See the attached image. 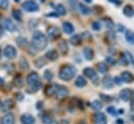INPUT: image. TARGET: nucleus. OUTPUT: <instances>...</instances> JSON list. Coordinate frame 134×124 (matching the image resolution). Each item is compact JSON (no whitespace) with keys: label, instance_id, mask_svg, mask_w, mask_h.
<instances>
[{"label":"nucleus","instance_id":"nucleus-1","mask_svg":"<svg viewBox=\"0 0 134 124\" xmlns=\"http://www.w3.org/2000/svg\"><path fill=\"white\" fill-rule=\"evenodd\" d=\"M31 44L37 50H43L47 46V38L41 32H35L31 37Z\"/></svg>","mask_w":134,"mask_h":124},{"label":"nucleus","instance_id":"nucleus-2","mask_svg":"<svg viewBox=\"0 0 134 124\" xmlns=\"http://www.w3.org/2000/svg\"><path fill=\"white\" fill-rule=\"evenodd\" d=\"M75 74H76V68L73 65L67 64V65H64L61 67L59 77H60V79H62L64 81H69L75 76Z\"/></svg>","mask_w":134,"mask_h":124},{"label":"nucleus","instance_id":"nucleus-3","mask_svg":"<svg viewBox=\"0 0 134 124\" xmlns=\"http://www.w3.org/2000/svg\"><path fill=\"white\" fill-rule=\"evenodd\" d=\"M26 81H27V84H28V87L30 89V91L35 92L37 90L40 89L42 83L40 82V78H39V75L36 73V71H32V73H29L27 78H26Z\"/></svg>","mask_w":134,"mask_h":124},{"label":"nucleus","instance_id":"nucleus-4","mask_svg":"<svg viewBox=\"0 0 134 124\" xmlns=\"http://www.w3.org/2000/svg\"><path fill=\"white\" fill-rule=\"evenodd\" d=\"M22 7L26 11V12H37L39 9V5L38 3H36V1L34 0H26L23 4Z\"/></svg>","mask_w":134,"mask_h":124},{"label":"nucleus","instance_id":"nucleus-5","mask_svg":"<svg viewBox=\"0 0 134 124\" xmlns=\"http://www.w3.org/2000/svg\"><path fill=\"white\" fill-rule=\"evenodd\" d=\"M3 54L7 59H14L17 55V50L13 45H6L3 50Z\"/></svg>","mask_w":134,"mask_h":124},{"label":"nucleus","instance_id":"nucleus-6","mask_svg":"<svg viewBox=\"0 0 134 124\" xmlns=\"http://www.w3.org/2000/svg\"><path fill=\"white\" fill-rule=\"evenodd\" d=\"M67 95H68V89H67L65 86L61 85V86H59V87L57 88L55 96H57V98H58V99L62 100V99L66 98V97H67Z\"/></svg>","mask_w":134,"mask_h":124},{"label":"nucleus","instance_id":"nucleus-7","mask_svg":"<svg viewBox=\"0 0 134 124\" xmlns=\"http://www.w3.org/2000/svg\"><path fill=\"white\" fill-rule=\"evenodd\" d=\"M133 92H134V91H132V90H131V89H129V88L121 89V90H120V92H119L120 99H121V100H124V101H129V100L132 98Z\"/></svg>","mask_w":134,"mask_h":124},{"label":"nucleus","instance_id":"nucleus-8","mask_svg":"<svg viewBox=\"0 0 134 124\" xmlns=\"http://www.w3.org/2000/svg\"><path fill=\"white\" fill-rule=\"evenodd\" d=\"M3 27L5 29H7L8 32H15V30H17V26L14 23V21L10 20V19H8V18L3 21Z\"/></svg>","mask_w":134,"mask_h":124},{"label":"nucleus","instance_id":"nucleus-9","mask_svg":"<svg viewBox=\"0 0 134 124\" xmlns=\"http://www.w3.org/2000/svg\"><path fill=\"white\" fill-rule=\"evenodd\" d=\"M47 35L50 39H55L60 36V30L57 26H49L47 28Z\"/></svg>","mask_w":134,"mask_h":124},{"label":"nucleus","instance_id":"nucleus-10","mask_svg":"<svg viewBox=\"0 0 134 124\" xmlns=\"http://www.w3.org/2000/svg\"><path fill=\"white\" fill-rule=\"evenodd\" d=\"M0 124H15V117H14V115L10 113V112L5 113L2 117Z\"/></svg>","mask_w":134,"mask_h":124},{"label":"nucleus","instance_id":"nucleus-11","mask_svg":"<svg viewBox=\"0 0 134 124\" xmlns=\"http://www.w3.org/2000/svg\"><path fill=\"white\" fill-rule=\"evenodd\" d=\"M21 122L22 124H35V118L29 113H24L21 116Z\"/></svg>","mask_w":134,"mask_h":124},{"label":"nucleus","instance_id":"nucleus-12","mask_svg":"<svg viewBox=\"0 0 134 124\" xmlns=\"http://www.w3.org/2000/svg\"><path fill=\"white\" fill-rule=\"evenodd\" d=\"M94 122L95 124H106L107 123L106 116L103 112H96L94 116Z\"/></svg>","mask_w":134,"mask_h":124},{"label":"nucleus","instance_id":"nucleus-13","mask_svg":"<svg viewBox=\"0 0 134 124\" xmlns=\"http://www.w3.org/2000/svg\"><path fill=\"white\" fill-rule=\"evenodd\" d=\"M58 57H59V55L55 49H50L45 54V58L49 61H55L58 59Z\"/></svg>","mask_w":134,"mask_h":124},{"label":"nucleus","instance_id":"nucleus-14","mask_svg":"<svg viewBox=\"0 0 134 124\" xmlns=\"http://www.w3.org/2000/svg\"><path fill=\"white\" fill-rule=\"evenodd\" d=\"M14 101L12 100V99H7V100H5L2 104H1V108H2V110L3 111H8L9 109H12L13 107H14Z\"/></svg>","mask_w":134,"mask_h":124},{"label":"nucleus","instance_id":"nucleus-15","mask_svg":"<svg viewBox=\"0 0 134 124\" xmlns=\"http://www.w3.org/2000/svg\"><path fill=\"white\" fill-rule=\"evenodd\" d=\"M133 80H134V77L130 71H122L121 73V81H125L126 83H131Z\"/></svg>","mask_w":134,"mask_h":124},{"label":"nucleus","instance_id":"nucleus-16","mask_svg":"<svg viewBox=\"0 0 134 124\" xmlns=\"http://www.w3.org/2000/svg\"><path fill=\"white\" fill-rule=\"evenodd\" d=\"M57 88H58V86H57L55 84H51V85H48V86L45 88V95H46L47 97H51V96L55 95Z\"/></svg>","mask_w":134,"mask_h":124},{"label":"nucleus","instance_id":"nucleus-17","mask_svg":"<svg viewBox=\"0 0 134 124\" xmlns=\"http://www.w3.org/2000/svg\"><path fill=\"white\" fill-rule=\"evenodd\" d=\"M83 55L87 60H92L94 57V51L89 47H85L83 49Z\"/></svg>","mask_w":134,"mask_h":124},{"label":"nucleus","instance_id":"nucleus-18","mask_svg":"<svg viewBox=\"0 0 134 124\" xmlns=\"http://www.w3.org/2000/svg\"><path fill=\"white\" fill-rule=\"evenodd\" d=\"M86 84H87V81H86V79L83 78L82 76H79V77L75 79V81H74V85H75L76 87H80V88L86 86Z\"/></svg>","mask_w":134,"mask_h":124},{"label":"nucleus","instance_id":"nucleus-19","mask_svg":"<svg viewBox=\"0 0 134 124\" xmlns=\"http://www.w3.org/2000/svg\"><path fill=\"white\" fill-rule=\"evenodd\" d=\"M84 75H85L87 78H89V79H93V78L96 77L95 70H94L93 68H91V67H86V68L84 69Z\"/></svg>","mask_w":134,"mask_h":124},{"label":"nucleus","instance_id":"nucleus-20","mask_svg":"<svg viewBox=\"0 0 134 124\" xmlns=\"http://www.w3.org/2000/svg\"><path fill=\"white\" fill-rule=\"evenodd\" d=\"M63 30L66 34H72L74 30V27L70 22H64L63 23Z\"/></svg>","mask_w":134,"mask_h":124},{"label":"nucleus","instance_id":"nucleus-21","mask_svg":"<svg viewBox=\"0 0 134 124\" xmlns=\"http://www.w3.org/2000/svg\"><path fill=\"white\" fill-rule=\"evenodd\" d=\"M103 85L105 88H112V85H113V82H112V79L110 76H106L104 79H103Z\"/></svg>","mask_w":134,"mask_h":124},{"label":"nucleus","instance_id":"nucleus-22","mask_svg":"<svg viewBox=\"0 0 134 124\" xmlns=\"http://www.w3.org/2000/svg\"><path fill=\"white\" fill-rule=\"evenodd\" d=\"M124 15H126L127 17H132L134 16V8L131 5H126L124 7Z\"/></svg>","mask_w":134,"mask_h":124},{"label":"nucleus","instance_id":"nucleus-23","mask_svg":"<svg viewBox=\"0 0 134 124\" xmlns=\"http://www.w3.org/2000/svg\"><path fill=\"white\" fill-rule=\"evenodd\" d=\"M55 13L58 16H64L66 14V8L64 7V5L62 4H58L55 6Z\"/></svg>","mask_w":134,"mask_h":124},{"label":"nucleus","instance_id":"nucleus-24","mask_svg":"<svg viewBox=\"0 0 134 124\" xmlns=\"http://www.w3.org/2000/svg\"><path fill=\"white\" fill-rule=\"evenodd\" d=\"M82 41V38L80 35H73L71 38H70V43L72 45H79Z\"/></svg>","mask_w":134,"mask_h":124},{"label":"nucleus","instance_id":"nucleus-25","mask_svg":"<svg viewBox=\"0 0 134 124\" xmlns=\"http://www.w3.org/2000/svg\"><path fill=\"white\" fill-rule=\"evenodd\" d=\"M42 121H43V123L44 124H49L50 122H52L53 121V118H52V116L51 115H49V113H44V115H42Z\"/></svg>","mask_w":134,"mask_h":124},{"label":"nucleus","instance_id":"nucleus-26","mask_svg":"<svg viewBox=\"0 0 134 124\" xmlns=\"http://www.w3.org/2000/svg\"><path fill=\"white\" fill-rule=\"evenodd\" d=\"M79 8H80V12H81L83 15H89V14L91 13V9H90L89 7H87L86 5L82 4V3L79 4Z\"/></svg>","mask_w":134,"mask_h":124},{"label":"nucleus","instance_id":"nucleus-27","mask_svg":"<svg viewBox=\"0 0 134 124\" xmlns=\"http://www.w3.org/2000/svg\"><path fill=\"white\" fill-rule=\"evenodd\" d=\"M60 50H61V53L62 54H64V55H66L67 54V51H68V44H67V42L66 41H61V43H60Z\"/></svg>","mask_w":134,"mask_h":124},{"label":"nucleus","instance_id":"nucleus-28","mask_svg":"<svg viewBox=\"0 0 134 124\" xmlns=\"http://www.w3.org/2000/svg\"><path fill=\"white\" fill-rule=\"evenodd\" d=\"M14 83L17 87H22L23 86V79H22L21 75H16V77L14 79Z\"/></svg>","mask_w":134,"mask_h":124},{"label":"nucleus","instance_id":"nucleus-29","mask_svg":"<svg viewBox=\"0 0 134 124\" xmlns=\"http://www.w3.org/2000/svg\"><path fill=\"white\" fill-rule=\"evenodd\" d=\"M17 44L20 46V47H25L27 45V40L24 38V37H18L17 40H16Z\"/></svg>","mask_w":134,"mask_h":124},{"label":"nucleus","instance_id":"nucleus-30","mask_svg":"<svg viewBox=\"0 0 134 124\" xmlns=\"http://www.w3.org/2000/svg\"><path fill=\"white\" fill-rule=\"evenodd\" d=\"M126 39L130 42V43H133L134 42V33L130 29H127L126 30Z\"/></svg>","mask_w":134,"mask_h":124},{"label":"nucleus","instance_id":"nucleus-31","mask_svg":"<svg viewBox=\"0 0 134 124\" xmlns=\"http://www.w3.org/2000/svg\"><path fill=\"white\" fill-rule=\"evenodd\" d=\"M45 64H46L45 59H44V58H42V57H40V58H38L37 60H35V65H36L37 67H39V68L43 67Z\"/></svg>","mask_w":134,"mask_h":124},{"label":"nucleus","instance_id":"nucleus-32","mask_svg":"<svg viewBox=\"0 0 134 124\" xmlns=\"http://www.w3.org/2000/svg\"><path fill=\"white\" fill-rule=\"evenodd\" d=\"M19 65L22 69H28L29 68V65H28V62L25 58H21L20 61H19Z\"/></svg>","mask_w":134,"mask_h":124},{"label":"nucleus","instance_id":"nucleus-33","mask_svg":"<svg viewBox=\"0 0 134 124\" xmlns=\"http://www.w3.org/2000/svg\"><path fill=\"white\" fill-rule=\"evenodd\" d=\"M97 68H98V71L102 73V74H105L107 70H108V66L105 62H100L97 64Z\"/></svg>","mask_w":134,"mask_h":124},{"label":"nucleus","instance_id":"nucleus-34","mask_svg":"<svg viewBox=\"0 0 134 124\" xmlns=\"http://www.w3.org/2000/svg\"><path fill=\"white\" fill-rule=\"evenodd\" d=\"M13 17L17 21H21V19H22V12L20 9H14L13 11Z\"/></svg>","mask_w":134,"mask_h":124},{"label":"nucleus","instance_id":"nucleus-35","mask_svg":"<svg viewBox=\"0 0 134 124\" xmlns=\"http://www.w3.org/2000/svg\"><path fill=\"white\" fill-rule=\"evenodd\" d=\"M91 108L94 110H99L102 108V103L99 101H93L91 103Z\"/></svg>","mask_w":134,"mask_h":124},{"label":"nucleus","instance_id":"nucleus-36","mask_svg":"<svg viewBox=\"0 0 134 124\" xmlns=\"http://www.w3.org/2000/svg\"><path fill=\"white\" fill-rule=\"evenodd\" d=\"M52 78H53V75H52L51 70L47 69V70H45V71H44V79H46L47 81H51V80H52Z\"/></svg>","mask_w":134,"mask_h":124},{"label":"nucleus","instance_id":"nucleus-37","mask_svg":"<svg viewBox=\"0 0 134 124\" xmlns=\"http://www.w3.org/2000/svg\"><path fill=\"white\" fill-rule=\"evenodd\" d=\"M103 22L105 23V25H106L108 28H111V27L113 26V22H112V20H111L110 18H105V19H103Z\"/></svg>","mask_w":134,"mask_h":124},{"label":"nucleus","instance_id":"nucleus-38","mask_svg":"<svg viewBox=\"0 0 134 124\" xmlns=\"http://www.w3.org/2000/svg\"><path fill=\"white\" fill-rule=\"evenodd\" d=\"M8 7V0H0V8L5 9Z\"/></svg>","mask_w":134,"mask_h":124},{"label":"nucleus","instance_id":"nucleus-39","mask_svg":"<svg viewBox=\"0 0 134 124\" xmlns=\"http://www.w3.org/2000/svg\"><path fill=\"white\" fill-rule=\"evenodd\" d=\"M37 25H38V21H37V19H31V20L29 21V23H28V26H29L30 28H35Z\"/></svg>","mask_w":134,"mask_h":124},{"label":"nucleus","instance_id":"nucleus-40","mask_svg":"<svg viewBox=\"0 0 134 124\" xmlns=\"http://www.w3.org/2000/svg\"><path fill=\"white\" fill-rule=\"evenodd\" d=\"M92 28H93L94 30H99V29H100V24H99V22H93V23H92Z\"/></svg>","mask_w":134,"mask_h":124},{"label":"nucleus","instance_id":"nucleus-41","mask_svg":"<svg viewBox=\"0 0 134 124\" xmlns=\"http://www.w3.org/2000/svg\"><path fill=\"white\" fill-rule=\"evenodd\" d=\"M37 51H38V50L32 46V44H30V45H29V47H28V53H29L30 55H35Z\"/></svg>","mask_w":134,"mask_h":124},{"label":"nucleus","instance_id":"nucleus-42","mask_svg":"<svg viewBox=\"0 0 134 124\" xmlns=\"http://www.w3.org/2000/svg\"><path fill=\"white\" fill-rule=\"evenodd\" d=\"M107 111H108L109 113H111V115H116V109H115L114 107H112V106L107 107Z\"/></svg>","mask_w":134,"mask_h":124},{"label":"nucleus","instance_id":"nucleus-43","mask_svg":"<svg viewBox=\"0 0 134 124\" xmlns=\"http://www.w3.org/2000/svg\"><path fill=\"white\" fill-rule=\"evenodd\" d=\"M106 61H107L109 64H111V65H113V64L115 63V60H114L112 57H107V58H106Z\"/></svg>","mask_w":134,"mask_h":124},{"label":"nucleus","instance_id":"nucleus-44","mask_svg":"<svg viewBox=\"0 0 134 124\" xmlns=\"http://www.w3.org/2000/svg\"><path fill=\"white\" fill-rule=\"evenodd\" d=\"M120 61H121V63L125 64V65L128 64V60H127V58L125 57V55H121V56H120Z\"/></svg>","mask_w":134,"mask_h":124},{"label":"nucleus","instance_id":"nucleus-45","mask_svg":"<svg viewBox=\"0 0 134 124\" xmlns=\"http://www.w3.org/2000/svg\"><path fill=\"white\" fill-rule=\"evenodd\" d=\"M15 96H16L17 100H19V101H22V100H23V98H24V96H23L21 92H18V94H16Z\"/></svg>","mask_w":134,"mask_h":124},{"label":"nucleus","instance_id":"nucleus-46","mask_svg":"<svg viewBox=\"0 0 134 124\" xmlns=\"http://www.w3.org/2000/svg\"><path fill=\"white\" fill-rule=\"evenodd\" d=\"M126 55H127V57H128V58L130 59V61H131V62H132V63L134 64V58L132 57V55H131V54H130L129 51H127V53H126Z\"/></svg>","mask_w":134,"mask_h":124},{"label":"nucleus","instance_id":"nucleus-47","mask_svg":"<svg viewBox=\"0 0 134 124\" xmlns=\"http://www.w3.org/2000/svg\"><path fill=\"white\" fill-rule=\"evenodd\" d=\"M109 1L114 2V4H115V5H117V6H119V5L121 4V1H120V0H109Z\"/></svg>","mask_w":134,"mask_h":124},{"label":"nucleus","instance_id":"nucleus-48","mask_svg":"<svg viewBox=\"0 0 134 124\" xmlns=\"http://www.w3.org/2000/svg\"><path fill=\"white\" fill-rule=\"evenodd\" d=\"M100 98H102L103 100H105V101H109V100H110L109 97H106V95H103V94L100 95Z\"/></svg>","mask_w":134,"mask_h":124},{"label":"nucleus","instance_id":"nucleus-49","mask_svg":"<svg viewBox=\"0 0 134 124\" xmlns=\"http://www.w3.org/2000/svg\"><path fill=\"white\" fill-rule=\"evenodd\" d=\"M114 82H115L116 84H120L121 80H119V78H118V77H115V78H114Z\"/></svg>","mask_w":134,"mask_h":124},{"label":"nucleus","instance_id":"nucleus-50","mask_svg":"<svg viewBox=\"0 0 134 124\" xmlns=\"http://www.w3.org/2000/svg\"><path fill=\"white\" fill-rule=\"evenodd\" d=\"M122 28H124V26H122V25H120V24H119V25H117V30H118V32H121V30H122Z\"/></svg>","mask_w":134,"mask_h":124},{"label":"nucleus","instance_id":"nucleus-51","mask_svg":"<svg viewBox=\"0 0 134 124\" xmlns=\"http://www.w3.org/2000/svg\"><path fill=\"white\" fill-rule=\"evenodd\" d=\"M3 34H4V30H3V28L0 26V38L3 36Z\"/></svg>","mask_w":134,"mask_h":124},{"label":"nucleus","instance_id":"nucleus-52","mask_svg":"<svg viewBox=\"0 0 134 124\" xmlns=\"http://www.w3.org/2000/svg\"><path fill=\"white\" fill-rule=\"evenodd\" d=\"M60 124H69V122L66 121V120H62V121L60 122Z\"/></svg>","mask_w":134,"mask_h":124},{"label":"nucleus","instance_id":"nucleus-53","mask_svg":"<svg viewBox=\"0 0 134 124\" xmlns=\"http://www.w3.org/2000/svg\"><path fill=\"white\" fill-rule=\"evenodd\" d=\"M3 84H4V80H3V78H1V77H0V87H1Z\"/></svg>","mask_w":134,"mask_h":124},{"label":"nucleus","instance_id":"nucleus-54","mask_svg":"<svg viewBox=\"0 0 134 124\" xmlns=\"http://www.w3.org/2000/svg\"><path fill=\"white\" fill-rule=\"evenodd\" d=\"M76 124H86L85 122H83V121H81V122H79V123H76Z\"/></svg>","mask_w":134,"mask_h":124},{"label":"nucleus","instance_id":"nucleus-55","mask_svg":"<svg viewBox=\"0 0 134 124\" xmlns=\"http://www.w3.org/2000/svg\"><path fill=\"white\" fill-rule=\"evenodd\" d=\"M84 1H86V2H87V3H89V2H91V1H92V0H84Z\"/></svg>","mask_w":134,"mask_h":124},{"label":"nucleus","instance_id":"nucleus-56","mask_svg":"<svg viewBox=\"0 0 134 124\" xmlns=\"http://www.w3.org/2000/svg\"><path fill=\"white\" fill-rule=\"evenodd\" d=\"M1 57H2V53H1V48H0V59H1Z\"/></svg>","mask_w":134,"mask_h":124}]
</instances>
